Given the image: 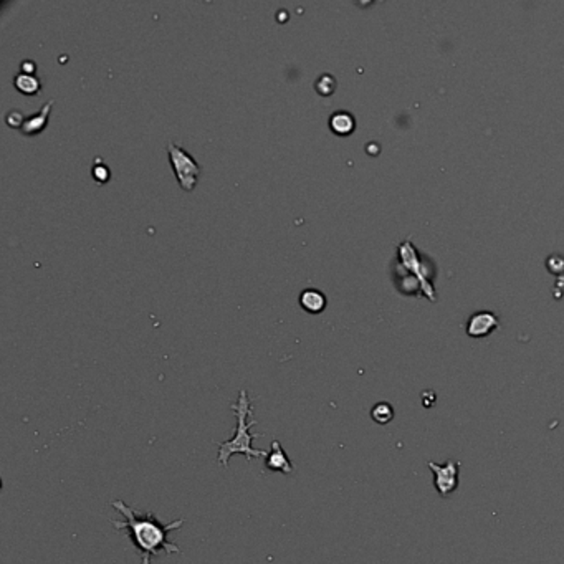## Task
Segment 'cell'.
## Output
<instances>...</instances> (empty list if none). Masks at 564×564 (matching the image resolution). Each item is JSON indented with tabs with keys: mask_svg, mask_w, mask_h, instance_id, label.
I'll use <instances>...</instances> for the list:
<instances>
[{
	"mask_svg": "<svg viewBox=\"0 0 564 564\" xmlns=\"http://www.w3.org/2000/svg\"><path fill=\"white\" fill-rule=\"evenodd\" d=\"M13 84H15V88L23 94H37L42 88V82L39 77H35V75L22 73V72L15 75V78H13Z\"/></svg>",
	"mask_w": 564,
	"mask_h": 564,
	"instance_id": "cell-10",
	"label": "cell"
},
{
	"mask_svg": "<svg viewBox=\"0 0 564 564\" xmlns=\"http://www.w3.org/2000/svg\"><path fill=\"white\" fill-rule=\"evenodd\" d=\"M35 70H37V66H35V63H33L32 60H25L22 63V73L33 75V72H35Z\"/></svg>",
	"mask_w": 564,
	"mask_h": 564,
	"instance_id": "cell-15",
	"label": "cell"
},
{
	"mask_svg": "<svg viewBox=\"0 0 564 564\" xmlns=\"http://www.w3.org/2000/svg\"><path fill=\"white\" fill-rule=\"evenodd\" d=\"M300 305L310 313H321L326 308V296L316 288H306L300 295Z\"/></svg>",
	"mask_w": 564,
	"mask_h": 564,
	"instance_id": "cell-8",
	"label": "cell"
},
{
	"mask_svg": "<svg viewBox=\"0 0 564 564\" xmlns=\"http://www.w3.org/2000/svg\"><path fill=\"white\" fill-rule=\"evenodd\" d=\"M371 419L379 425H386L394 419V409L387 402H377L371 409Z\"/></svg>",
	"mask_w": 564,
	"mask_h": 564,
	"instance_id": "cell-11",
	"label": "cell"
},
{
	"mask_svg": "<svg viewBox=\"0 0 564 564\" xmlns=\"http://www.w3.org/2000/svg\"><path fill=\"white\" fill-rule=\"evenodd\" d=\"M232 409H234L237 415V429L234 437L219 444L217 462H219L222 467L229 468V460L234 453H244L249 462L253 460V458L268 457L267 450H257L252 447L253 440L260 437V435L250 432V429H252L253 425H257V420H249V417L253 411V406L249 394H246V391L240 392L239 401H237L235 404H232Z\"/></svg>",
	"mask_w": 564,
	"mask_h": 564,
	"instance_id": "cell-2",
	"label": "cell"
},
{
	"mask_svg": "<svg viewBox=\"0 0 564 564\" xmlns=\"http://www.w3.org/2000/svg\"><path fill=\"white\" fill-rule=\"evenodd\" d=\"M92 174H93V177L96 179L98 182H106L108 179H110V168H108L106 164H103L101 161H99V158H98L96 164H94L93 169H92Z\"/></svg>",
	"mask_w": 564,
	"mask_h": 564,
	"instance_id": "cell-13",
	"label": "cell"
},
{
	"mask_svg": "<svg viewBox=\"0 0 564 564\" xmlns=\"http://www.w3.org/2000/svg\"><path fill=\"white\" fill-rule=\"evenodd\" d=\"M25 120H27V118L23 116L18 110L8 111L7 116H6L7 125L12 126V127H23V123H25Z\"/></svg>",
	"mask_w": 564,
	"mask_h": 564,
	"instance_id": "cell-14",
	"label": "cell"
},
{
	"mask_svg": "<svg viewBox=\"0 0 564 564\" xmlns=\"http://www.w3.org/2000/svg\"><path fill=\"white\" fill-rule=\"evenodd\" d=\"M354 126H356V121H354V116L348 111H334L330 116V127L336 134L348 136L354 131Z\"/></svg>",
	"mask_w": 564,
	"mask_h": 564,
	"instance_id": "cell-9",
	"label": "cell"
},
{
	"mask_svg": "<svg viewBox=\"0 0 564 564\" xmlns=\"http://www.w3.org/2000/svg\"><path fill=\"white\" fill-rule=\"evenodd\" d=\"M54 99H50V101L45 103V106L42 108L39 113H35V115L27 118L25 123H23V127L22 131L25 132V134H39V132L44 130L46 126V123H49V115H50V110L51 106H54Z\"/></svg>",
	"mask_w": 564,
	"mask_h": 564,
	"instance_id": "cell-7",
	"label": "cell"
},
{
	"mask_svg": "<svg viewBox=\"0 0 564 564\" xmlns=\"http://www.w3.org/2000/svg\"><path fill=\"white\" fill-rule=\"evenodd\" d=\"M499 326V318L493 313L480 311L475 313L467 323V334L472 338H482V336L490 334L493 330Z\"/></svg>",
	"mask_w": 564,
	"mask_h": 564,
	"instance_id": "cell-5",
	"label": "cell"
},
{
	"mask_svg": "<svg viewBox=\"0 0 564 564\" xmlns=\"http://www.w3.org/2000/svg\"><path fill=\"white\" fill-rule=\"evenodd\" d=\"M111 505L125 516V521L111 520V523L120 532H127V538L139 554L141 564H153V558L163 551L168 554L181 553L177 544L169 541L168 534L181 528L186 520L181 518L173 521V523H163L153 511L137 513L134 508L127 506L121 500H115Z\"/></svg>",
	"mask_w": 564,
	"mask_h": 564,
	"instance_id": "cell-1",
	"label": "cell"
},
{
	"mask_svg": "<svg viewBox=\"0 0 564 564\" xmlns=\"http://www.w3.org/2000/svg\"><path fill=\"white\" fill-rule=\"evenodd\" d=\"M427 467L430 468L434 475V485L435 490L442 499H447L449 495L458 488V468H460V463L455 462L450 458L445 463H435V462H427Z\"/></svg>",
	"mask_w": 564,
	"mask_h": 564,
	"instance_id": "cell-4",
	"label": "cell"
},
{
	"mask_svg": "<svg viewBox=\"0 0 564 564\" xmlns=\"http://www.w3.org/2000/svg\"><path fill=\"white\" fill-rule=\"evenodd\" d=\"M315 88H316V92H318L320 94H323V96H330V94H333L334 88H336V80L333 75L325 73V75H321L318 80H316Z\"/></svg>",
	"mask_w": 564,
	"mask_h": 564,
	"instance_id": "cell-12",
	"label": "cell"
},
{
	"mask_svg": "<svg viewBox=\"0 0 564 564\" xmlns=\"http://www.w3.org/2000/svg\"><path fill=\"white\" fill-rule=\"evenodd\" d=\"M265 468H267L268 472H280L285 473V475L293 473V470H295V465H293V462L288 458L287 452L283 450L282 444H280L278 440H273L272 442V450L268 452Z\"/></svg>",
	"mask_w": 564,
	"mask_h": 564,
	"instance_id": "cell-6",
	"label": "cell"
},
{
	"mask_svg": "<svg viewBox=\"0 0 564 564\" xmlns=\"http://www.w3.org/2000/svg\"><path fill=\"white\" fill-rule=\"evenodd\" d=\"M168 153L170 165H173L174 174L181 187L184 191H192L196 187L199 175H201V165L186 149L175 143H168Z\"/></svg>",
	"mask_w": 564,
	"mask_h": 564,
	"instance_id": "cell-3",
	"label": "cell"
}]
</instances>
